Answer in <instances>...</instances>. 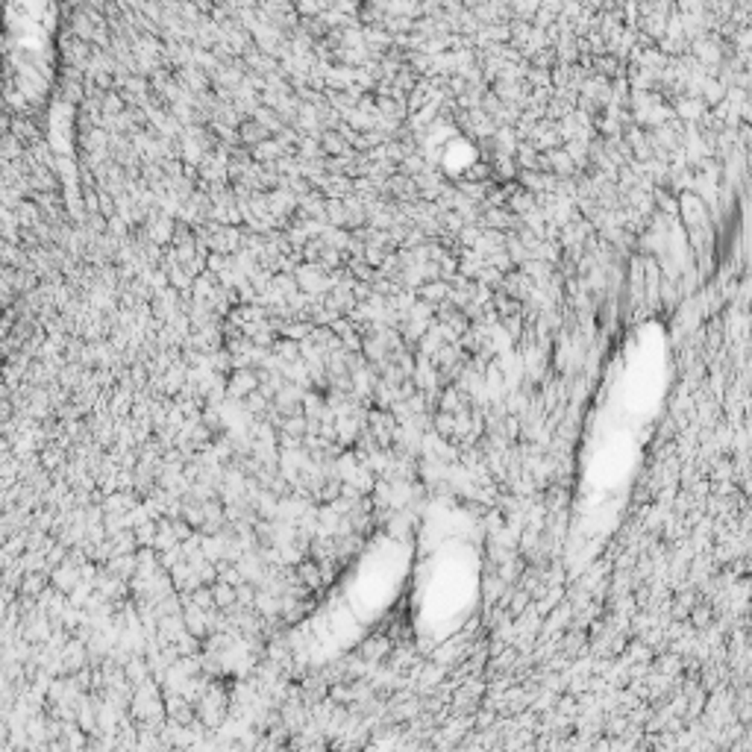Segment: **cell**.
Masks as SVG:
<instances>
[{
	"mask_svg": "<svg viewBox=\"0 0 752 752\" xmlns=\"http://www.w3.org/2000/svg\"><path fill=\"white\" fill-rule=\"evenodd\" d=\"M470 600V567L467 559L444 556L435 567L426 591V605L429 614L435 617H450L461 611V605Z\"/></svg>",
	"mask_w": 752,
	"mask_h": 752,
	"instance_id": "obj_1",
	"label": "cell"
}]
</instances>
